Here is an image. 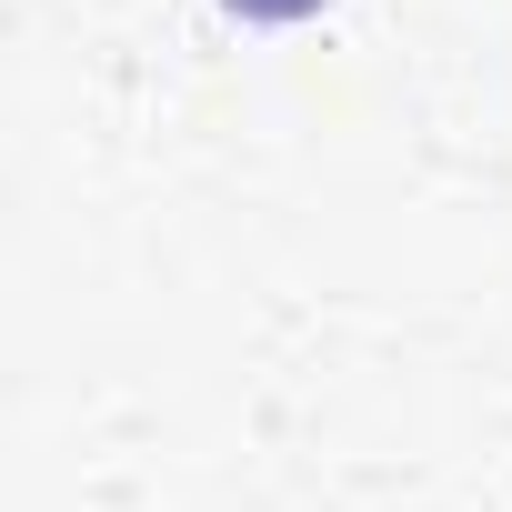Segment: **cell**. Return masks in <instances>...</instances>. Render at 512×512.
I'll return each mask as SVG.
<instances>
[{
	"instance_id": "6da1fadb",
	"label": "cell",
	"mask_w": 512,
	"mask_h": 512,
	"mask_svg": "<svg viewBox=\"0 0 512 512\" xmlns=\"http://www.w3.org/2000/svg\"><path fill=\"white\" fill-rule=\"evenodd\" d=\"M231 11H241V21H312L322 0H231Z\"/></svg>"
}]
</instances>
